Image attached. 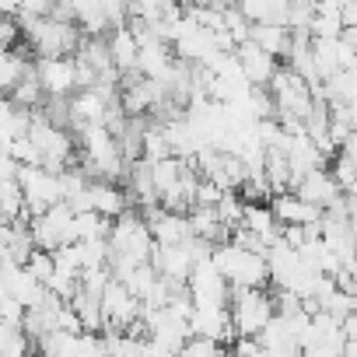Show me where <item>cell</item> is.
<instances>
[{
    "instance_id": "cell-1",
    "label": "cell",
    "mask_w": 357,
    "mask_h": 357,
    "mask_svg": "<svg viewBox=\"0 0 357 357\" xmlns=\"http://www.w3.org/2000/svg\"><path fill=\"white\" fill-rule=\"evenodd\" d=\"M25 29V43L36 50V56H74L84 43V29L74 18L60 15H15Z\"/></svg>"
},
{
    "instance_id": "cell-2",
    "label": "cell",
    "mask_w": 357,
    "mask_h": 357,
    "mask_svg": "<svg viewBox=\"0 0 357 357\" xmlns=\"http://www.w3.org/2000/svg\"><path fill=\"white\" fill-rule=\"evenodd\" d=\"M211 259L221 266V273L231 280V287H270V259L266 252L245 249L231 238L214 242Z\"/></svg>"
},
{
    "instance_id": "cell-3",
    "label": "cell",
    "mask_w": 357,
    "mask_h": 357,
    "mask_svg": "<svg viewBox=\"0 0 357 357\" xmlns=\"http://www.w3.org/2000/svg\"><path fill=\"white\" fill-rule=\"evenodd\" d=\"M273 315L277 301L266 294V287H231V322L238 336H259Z\"/></svg>"
},
{
    "instance_id": "cell-4",
    "label": "cell",
    "mask_w": 357,
    "mask_h": 357,
    "mask_svg": "<svg viewBox=\"0 0 357 357\" xmlns=\"http://www.w3.org/2000/svg\"><path fill=\"white\" fill-rule=\"evenodd\" d=\"M18 178H22V190H25L29 218L43 214V211H50L53 204L63 200V178H60V172H53L46 165H22Z\"/></svg>"
},
{
    "instance_id": "cell-5",
    "label": "cell",
    "mask_w": 357,
    "mask_h": 357,
    "mask_svg": "<svg viewBox=\"0 0 357 357\" xmlns=\"http://www.w3.org/2000/svg\"><path fill=\"white\" fill-rule=\"evenodd\" d=\"M102 308H105V329H130L144 319V298L119 277L102 291Z\"/></svg>"
},
{
    "instance_id": "cell-6",
    "label": "cell",
    "mask_w": 357,
    "mask_h": 357,
    "mask_svg": "<svg viewBox=\"0 0 357 357\" xmlns=\"http://www.w3.org/2000/svg\"><path fill=\"white\" fill-rule=\"evenodd\" d=\"M36 74L50 98H70L77 84V56H36Z\"/></svg>"
},
{
    "instance_id": "cell-7",
    "label": "cell",
    "mask_w": 357,
    "mask_h": 357,
    "mask_svg": "<svg viewBox=\"0 0 357 357\" xmlns=\"http://www.w3.org/2000/svg\"><path fill=\"white\" fill-rule=\"evenodd\" d=\"M305 200H312L315 207H322V211H329L347 190L336 183V175H333V168L329 165H319V168H312L308 175H301V183L294 186Z\"/></svg>"
},
{
    "instance_id": "cell-8",
    "label": "cell",
    "mask_w": 357,
    "mask_h": 357,
    "mask_svg": "<svg viewBox=\"0 0 357 357\" xmlns=\"http://www.w3.org/2000/svg\"><path fill=\"white\" fill-rule=\"evenodd\" d=\"M270 207H273V214L284 221V225H315V221H322V207H315L312 200H305L298 190H284V193H277V197H270Z\"/></svg>"
},
{
    "instance_id": "cell-9",
    "label": "cell",
    "mask_w": 357,
    "mask_h": 357,
    "mask_svg": "<svg viewBox=\"0 0 357 357\" xmlns=\"http://www.w3.org/2000/svg\"><path fill=\"white\" fill-rule=\"evenodd\" d=\"M133 207L130 186L112 183V178H91V211L105 214V218H119Z\"/></svg>"
},
{
    "instance_id": "cell-10",
    "label": "cell",
    "mask_w": 357,
    "mask_h": 357,
    "mask_svg": "<svg viewBox=\"0 0 357 357\" xmlns=\"http://www.w3.org/2000/svg\"><path fill=\"white\" fill-rule=\"evenodd\" d=\"M235 56H238V63H242V70H245V77H249L252 84H270L273 74L280 70V60H277L273 53H266L256 39L242 43V46L235 50Z\"/></svg>"
},
{
    "instance_id": "cell-11",
    "label": "cell",
    "mask_w": 357,
    "mask_h": 357,
    "mask_svg": "<svg viewBox=\"0 0 357 357\" xmlns=\"http://www.w3.org/2000/svg\"><path fill=\"white\" fill-rule=\"evenodd\" d=\"M109 50H112V63L116 70L126 77V74H137V63H140V39L130 25H119L109 32Z\"/></svg>"
},
{
    "instance_id": "cell-12",
    "label": "cell",
    "mask_w": 357,
    "mask_h": 357,
    "mask_svg": "<svg viewBox=\"0 0 357 357\" xmlns=\"http://www.w3.org/2000/svg\"><path fill=\"white\" fill-rule=\"evenodd\" d=\"M252 39H256L266 53H273L277 60H287L291 43H294V32H291V25H284V22H256V25H252Z\"/></svg>"
},
{
    "instance_id": "cell-13",
    "label": "cell",
    "mask_w": 357,
    "mask_h": 357,
    "mask_svg": "<svg viewBox=\"0 0 357 357\" xmlns=\"http://www.w3.org/2000/svg\"><path fill=\"white\" fill-rule=\"evenodd\" d=\"M0 193H4V200H0V214H4V221H29L25 190H22L18 175H4V178H0Z\"/></svg>"
},
{
    "instance_id": "cell-14",
    "label": "cell",
    "mask_w": 357,
    "mask_h": 357,
    "mask_svg": "<svg viewBox=\"0 0 357 357\" xmlns=\"http://www.w3.org/2000/svg\"><path fill=\"white\" fill-rule=\"evenodd\" d=\"M25 354H39V343L29 336V329L0 322V357H25Z\"/></svg>"
},
{
    "instance_id": "cell-15",
    "label": "cell",
    "mask_w": 357,
    "mask_h": 357,
    "mask_svg": "<svg viewBox=\"0 0 357 357\" xmlns=\"http://www.w3.org/2000/svg\"><path fill=\"white\" fill-rule=\"evenodd\" d=\"M329 168H333L336 183H340L343 190H354V186H357V161H354L347 151H340L336 158H329Z\"/></svg>"
},
{
    "instance_id": "cell-16",
    "label": "cell",
    "mask_w": 357,
    "mask_h": 357,
    "mask_svg": "<svg viewBox=\"0 0 357 357\" xmlns=\"http://www.w3.org/2000/svg\"><path fill=\"white\" fill-rule=\"evenodd\" d=\"M308 32H312V39H336V36H343V18H333V15H319L315 11Z\"/></svg>"
},
{
    "instance_id": "cell-17",
    "label": "cell",
    "mask_w": 357,
    "mask_h": 357,
    "mask_svg": "<svg viewBox=\"0 0 357 357\" xmlns=\"http://www.w3.org/2000/svg\"><path fill=\"white\" fill-rule=\"evenodd\" d=\"M218 350H228V347L214 336H204V333H193L183 347V354H218Z\"/></svg>"
},
{
    "instance_id": "cell-18",
    "label": "cell",
    "mask_w": 357,
    "mask_h": 357,
    "mask_svg": "<svg viewBox=\"0 0 357 357\" xmlns=\"http://www.w3.org/2000/svg\"><path fill=\"white\" fill-rule=\"evenodd\" d=\"M347 81H350V98H357V60L347 67Z\"/></svg>"
},
{
    "instance_id": "cell-19",
    "label": "cell",
    "mask_w": 357,
    "mask_h": 357,
    "mask_svg": "<svg viewBox=\"0 0 357 357\" xmlns=\"http://www.w3.org/2000/svg\"><path fill=\"white\" fill-rule=\"evenodd\" d=\"M4 4V15H18L22 11V0H0Z\"/></svg>"
},
{
    "instance_id": "cell-20",
    "label": "cell",
    "mask_w": 357,
    "mask_h": 357,
    "mask_svg": "<svg viewBox=\"0 0 357 357\" xmlns=\"http://www.w3.org/2000/svg\"><path fill=\"white\" fill-rule=\"evenodd\" d=\"M204 4H214V8H231L235 0H204Z\"/></svg>"
}]
</instances>
